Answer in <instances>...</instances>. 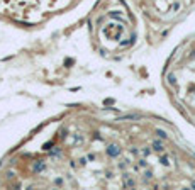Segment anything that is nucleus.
Masks as SVG:
<instances>
[{"label":"nucleus","instance_id":"nucleus-7","mask_svg":"<svg viewBox=\"0 0 195 190\" xmlns=\"http://www.w3.org/2000/svg\"><path fill=\"white\" fill-rule=\"evenodd\" d=\"M166 78H168V83L171 85V87H176V83H178V80H176V75H175V73H170Z\"/></svg>","mask_w":195,"mask_h":190},{"label":"nucleus","instance_id":"nucleus-8","mask_svg":"<svg viewBox=\"0 0 195 190\" xmlns=\"http://www.w3.org/2000/svg\"><path fill=\"white\" fill-rule=\"evenodd\" d=\"M143 178H144V182L153 180V171H151V170H144L143 171Z\"/></svg>","mask_w":195,"mask_h":190},{"label":"nucleus","instance_id":"nucleus-19","mask_svg":"<svg viewBox=\"0 0 195 190\" xmlns=\"http://www.w3.org/2000/svg\"><path fill=\"white\" fill-rule=\"evenodd\" d=\"M55 183H56V185H63V180H61V178H58V180L55 182Z\"/></svg>","mask_w":195,"mask_h":190},{"label":"nucleus","instance_id":"nucleus-15","mask_svg":"<svg viewBox=\"0 0 195 190\" xmlns=\"http://www.w3.org/2000/svg\"><path fill=\"white\" fill-rule=\"evenodd\" d=\"M95 158H97V156L93 155V153H90V155L86 156V160H88V161H95Z\"/></svg>","mask_w":195,"mask_h":190},{"label":"nucleus","instance_id":"nucleus-10","mask_svg":"<svg viewBox=\"0 0 195 190\" xmlns=\"http://www.w3.org/2000/svg\"><path fill=\"white\" fill-rule=\"evenodd\" d=\"M160 163L163 165V166H170V160H168V156H166V155H161V156H160Z\"/></svg>","mask_w":195,"mask_h":190},{"label":"nucleus","instance_id":"nucleus-5","mask_svg":"<svg viewBox=\"0 0 195 190\" xmlns=\"http://www.w3.org/2000/svg\"><path fill=\"white\" fill-rule=\"evenodd\" d=\"M32 170L36 171V173H41V171H44L46 170V165H44V161H34V165H32Z\"/></svg>","mask_w":195,"mask_h":190},{"label":"nucleus","instance_id":"nucleus-3","mask_svg":"<svg viewBox=\"0 0 195 190\" xmlns=\"http://www.w3.org/2000/svg\"><path fill=\"white\" fill-rule=\"evenodd\" d=\"M151 148H153V151H156V153H165V144H163L161 139H154L153 144H151Z\"/></svg>","mask_w":195,"mask_h":190},{"label":"nucleus","instance_id":"nucleus-17","mask_svg":"<svg viewBox=\"0 0 195 190\" xmlns=\"http://www.w3.org/2000/svg\"><path fill=\"white\" fill-rule=\"evenodd\" d=\"M131 153H132V155H138V153H139V149H136V148H131Z\"/></svg>","mask_w":195,"mask_h":190},{"label":"nucleus","instance_id":"nucleus-21","mask_svg":"<svg viewBox=\"0 0 195 190\" xmlns=\"http://www.w3.org/2000/svg\"><path fill=\"white\" fill-rule=\"evenodd\" d=\"M190 187H192V188H195V180H192V182H190Z\"/></svg>","mask_w":195,"mask_h":190},{"label":"nucleus","instance_id":"nucleus-20","mask_svg":"<svg viewBox=\"0 0 195 190\" xmlns=\"http://www.w3.org/2000/svg\"><path fill=\"white\" fill-rule=\"evenodd\" d=\"M80 165H82V166H83V165H86V160L82 158V160H80Z\"/></svg>","mask_w":195,"mask_h":190},{"label":"nucleus","instance_id":"nucleus-9","mask_svg":"<svg viewBox=\"0 0 195 190\" xmlns=\"http://www.w3.org/2000/svg\"><path fill=\"white\" fill-rule=\"evenodd\" d=\"M154 134L158 136L160 139H168V134H166V131H163V129H156L154 131Z\"/></svg>","mask_w":195,"mask_h":190},{"label":"nucleus","instance_id":"nucleus-16","mask_svg":"<svg viewBox=\"0 0 195 190\" xmlns=\"http://www.w3.org/2000/svg\"><path fill=\"white\" fill-rule=\"evenodd\" d=\"M14 175H16V173H14V171H7V175H5V177L9 178V180H10V178H14Z\"/></svg>","mask_w":195,"mask_h":190},{"label":"nucleus","instance_id":"nucleus-18","mask_svg":"<svg viewBox=\"0 0 195 190\" xmlns=\"http://www.w3.org/2000/svg\"><path fill=\"white\" fill-rule=\"evenodd\" d=\"M188 58H190V60H193V58H195V49H193V51L188 55Z\"/></svg>","mask_w":195,"mask_h":190},{"label":"nucleus","instance_id":"nucleus-2","mask_svg":"<svg viewBox=\"0 0 195 190\" xmlns=\"http://www.w3.org/2000/svg\"><path fill=\"white\" fill-rule=\"evenodd\" d=\"M107 155H109L110 158H117V156L121 155V148H119L117 144H110L109 148H107Z\"/></svg>","mask_w":195,"mask_h":190},{"label":"nucleus","instance_id":"nucleus-14","mask_svg":"<svg viewBox=\"0 0 195 190\" xmlns=\"http://www.w3.org/2000/svg\"><path fill=\"white\" fill-rule=\"evenodd\" d=\"M138 165H139V166H141V168H146V166H148V161H146V160H144V158H141V160L138 161Z\"/></svg>","mask_w":195,"mask_h":190},{"label":"nucleus","instance_id":"nucleus-11","mask_svg":"<svg viewBox=\"0 0 195 190\" xmlns=\"http://www.w3.org/2000/svg\"><path fill=\"white\" fill-rule=\"evenodd\" d=\"M134 41H136V36H131V38H129L127 41H121V46H131Z\"/></svg>","mask_w":195,"mask_h":190},{"label":"nucleus","instance_id":"nucleus-6","mask_svg":"<svg viewBox=\"0 0 195 190\" xmlns=\"http://www.w3.org/2000/svg\"><path fill=\"white\" fill-rule=\"evenodd\" d=\"M139 117H141L139 114H126V116H119L117 121H136Z\"/></svg>","mask_w":195,"mask_h":190},{"label":"nucleus","instance_id":"nucleus-1","mask_svg":"<svg viewBox=\"0 0 195 190\" xmlns=\"http://www.w3.org/2000/svg\"><path fill=\"white\" fill-rule=\"evenodd\" d=\"M124 32V26L121 24H115V22H110L104 27V34H105L107 39H112V41H119Z\"/></svg>","mask_w":195,"mask_h":190},{"label":"nucleus","instance_id":"nucleus-4","mask_svg":"<svg viewBox=\"0 0 195 190\" xmlns=\"http://www.w3.org/2000/svg\"><path fill=\"white\" fill-rule=\"evenodd\" d=\"M122 178H124V187H126V188L136 187V182L132 180V178H129V173H127V171H126V173L122 175Z\"/></svg>","mask_w":195,"mask_h":190},{"label":"nucleus","instance_id":"nucleus-13","mask_svg":"<svg viewBox=\"0 0 195 190\" xmlns=\"http://www.w3.org/2000/svg\"><path fill=\"white\" fill-rule=\"evenodd\" d=\"M109 15H110V17H114V19H122V14H121V12L117 14V10H112Z\"/></svg>","mask_w":195,"mask_h":190},{"label":"nucleus","instance_id":"nucleus-12","mask_svg":"<svg viewBox=\"0 0 195 190\" xmlns=\"http://www.w3.org/2000/svg\"><path fill=\"white\" fill-rule=\"evenodd\" d=\"M151 149H153V148H143V149H141V153H143L144 158H148V156L151 155Z\"/></svg>","mask_w":195,"mask_h":190}]
</instances>
